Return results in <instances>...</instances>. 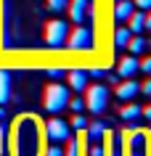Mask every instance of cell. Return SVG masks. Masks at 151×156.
Instances as JSON below:
<instances>
[{
    "mask_svg": "<svg viewBox=\"0 0 151 156\" xmlns=\"http://www.w3.org/2000/svg\"><path fill=\"white\" fill-rule=\"evenodd\" d=\"M69 87L61 82H53L45 87V98H42V106L48 108L50 114H59V111H64V108L69 106Z\"/></svg>",
    "mask_w": 151,
    "mask_h": 156,
    "instance_id": "6da1fadb",
    "label": "cell"
},
{
    "mask_svg": "<svg viewBox=\"0 0 151 156\" xmlns=\"http://www.w3.org/2000/svg\"><path fill=\"white\" fill-rule=\"evenodd\" d=\"M85 90H88V95H85V108H90V114H103L106 106H109V90L103 85H90Z\"/></svg>",
    "mask_w": 151,
    "mask_h": 156,
    "instance_id": "7a4b0ae2",
    "label": "cell"
},
{
    "mask_svg": "<svg viewBox=\"0 0 151 156\" xmlns=\"http://www.w3.org/2000/svg\"><path fill=\"white\" fill-rule=\"evenodd\" d=\"M67 34H69V24L64 19H53L45 24V42L50 48H64L67 45Z\"/></svg>",
    "mask_w": 151,
    "mask_h": 156,
    "instance_id": "3957f363",
    "label": "cell"
},
{
    "mask_svg": "<svg viewBox=\"0 0 151 156\" xmlns=\"http://www.w3.org/2000/svg\"><path fill=\"white\" fill-rule=\"evenodd\" d=\"M67 45L72 50H90L93 45V32L88 29V27H77L74 32L67 34Z\"/></svg>",
    "mask_w": 151,
    "mask_h": 156,
    "instance_id": "277c9868",
    "label": "cell"
},
{
    "mask_svg": "<svg viewBox=\"0 0 151 156\" xmlns=\"http://www.w3.org/2000/svg\"><path fill=\"white\" fill-rule=\"evenodd\" d=\"M45 135H48V140H53V143H64V140L69 138V124L64 122V119H48Z\"/></svg>",
    "mask_w": 151,
    "mask_h": 156,
    "instance_id": "5b68a950",
    "label": "cell"
},
{
    "mask_svg": "<svg viewBox=\"0 0 151 156\" xmlns=\"http://www.w3.org/2000/svg\"><path fill=\"white\" fill-rule=\"evenodd\" d=\"M69 16L74 24H82L85 19L90 16V0H69Z\"/></svg>",
    "mask_w": 151,
    "mask_h": 156,
    "instance_id": "8992f818",
    "label": "cell"
},
{
    "mask_svg": "<svg viewBox=\"0 0 151 156\" xmlns=\"http://www.w3.org/2000/svg\"><path fill=\"white\" fill-rule=\"evenodd\" d=\"M138 93H141V85L135 82V80H130V77H127L125 82H117V98H122V101H133Z\"/></svg>",
    "mask_w": 151,
    "mask_h": 156,
    "instance_id": "52a82bcc",
    "label": "cell"
},
{
    "mask_svg": "<svg viewBox=\"0 0 151 156\" xmlns=\"http://www.w3.org/2000/svg\"><path fill=\"white\" fill-rule=\"evenodd\" d=\"M117 72H119V77H133V74H138V58L135 56H125L122 61H119Z\"/></svg>",
    "mask_w": 151,
    "mask_h": 156,
    "instance_id": "ba28073f",
    "label": "cell"
},
{
    "mask_svg": "<svg viewBox=\"0 0 151 156\" xmlns=\"http://www.w3.org/2000/svg\"><path fill=\"white\" fill-rule=\"evenodd\" d=\"M69 87H72V90H85V87H88V72L72 69V72H69Z\"/></svg>",
    "mask_w": 151,
    "mask_h": 156,
    "instance_id": "9c48e42d",
    "label": "cell"
},
{
    "mask_svg": "<svg viewBox=\"0 0 151 156\" xmlns=\"http://www.w3.org/2000/svg\"><path fill=\"white\" fill-rule=\"evenodd\" d=\"M133 11H135V3H133V0H117V8H114V19H117V21H127Z\"/></svg>",
    "mask_w": 151,
    "mask_h": 156,
    "instance_id": "30bf717a",
    "label": "cell"
},
{
    "mask_svg": "<svg viewBox=\"0 0 151 156\" xmlns=\"http://www.w3.org/2000/svg\"><path fill=\"white\" fill-rule=\"evenodd\" d=\"M8 98H11V74L0 69V106H5Z\"/></svg>",
    "mask_w": 151,
    "mask_h": 156,
    "instance_id": "8fae6325",
    "label": "cell"
},
{
    "mask_svg": "<svg viewBox=\"0 0 151 156\" xmlns=\"http://www.w3.org/2000/svg\"><path fill=\"white\" fill-rule=\"evenodd\" d=\"M119 116H122L125 122H135V119H141V106H138V103H130V101H125V106H122Z\"/></svg>",
    "mask_w": 151,
    "mask_h": 156,
    "instance_id": "7c38bea8",
    "label": "cell"
},
{
    "mask_svg": "<svg viewBox=\"0 0 151 156\" xmlns=\"http://www.w3.org/2000/svg\"><path fill=\"white\" fill-rule=\"evenodd\" d=\"M143 16H146V13H138V8L133 11V13H130V19H127V29H130V32L133 34H141L143 32Z\"/></svg>",
    "mask_w": 151,
    "mask_h": 156,
    "instance_id": "4fadbf2b",
    "label": "cell"
},
{
    "mask_svg": "<svg viewBox=\"0 0 151 156\" xmlns=\"http://www.w3.org/2000/svg\"><path fill=\"white\" fill-rule=\"evenodd\" d=\"M85 130H88V138H90V143H93V140H103V135H106V127H103L101 122H90Z\"/></svg>",
    "mask_w": 151,
    "mask_h": 156,
    "instance_id": "5bb4252c",
    "label": "cell"
},
{
    "mask_svg": "<svg viewBox=\"0 0 151 156\" xmlns=\"http://www.w3.org/2000/svg\"><path fill=\"white\" fill-rule=\"evenodd\" d=\"M130 37H133V32H130L127 27H119L117 32H114V45H117V48H125Z\"/></svg>",
    "mask_w": 151,
    "mask_h": 156,
    "instance_id": "9a60e30c",
    "label": "cell"
},
{
    "mask_svg": "<svg viewBox=\"0 0 151 156\" xmlns=\"http://www.w3.org/2000/svg\"><path fill=\"white\" fill-rule=\"evenodd\" d=\"M127 48H130V53L133 56H138L143 48H146V42H143V37H138V34H133L130 40H127Z\"/></svg>",
    "mask_w": 151,
    "mask_h": 156,
    "instance_id": "2e32d148",
    "label": "cell"
},
{
    "mask_svg": "<svg viewBox=\"0 0 151 156\" xmlns=\"http://www.w3.org/2000/svg\"><path fill=\"white\" fill-rule=\"evenodd\" d=\"M69 148L67 151H64V156H80V138H72V135H69Z\"/></svg>",
    "mask_w": 151,
    "mask_h": 156,
    "instance_id": "e0dca14e",
    "label": "cell"
},
{
    "mask_svg": "<svg viewBox=\"0 0 151 156\" xmlns=\"http://www.w3.org/2000/svg\"><path fill=\"white\" fill-rule=\"evenodd\" d=\"M88 156H106L103 140H93V146H90V151H88Z\"/></svg>",
    "mask_w": 151,
    "mask_h": 156,
    "instance_id": "ac0fdd59",
    "label": "cell"
},
{
    "mask_svg": "<svg viewBox=\"0 0 151 156\" xmlns=\"http://www.w3.org/2000/svg\"><path fill=\"white\" fill-rule=\"evenodd\" d=\"M72 127H74V130H80V132H82L85 127H88V119H85V116L80 114V111H77V114H74V119H72Z\"/></svg>",
    "mask_w": 151,
    "mask_h": 156,
    "instance_id": "d6986e66",
    "label": "cell"
},
{
    "mask_svg": "<svg viewBox=\"0 0 151 156\" xmlns=\"http://www.w3.org/2000/svg\"><path fill=\"white\" fill-rule=\"evenodd\" d=\"M42 156H64V151L59 148V143H53V146H45V148H42Z\"/></svg>",
    "mask_w": 151,
    "mask_h": 156,
    "instance_id": "ffe728a7",
    "label": "cell"
},
{
    "mask_svg": "<svg viewBox=\"0 0 151 156\" xmlns=\"http://www.w3.org/2000/svg\"><path fill=\"white\" fill-rule=\"evenodd\" d=\"M67 5H69V0H48V8L56 11V13H59V11H64Z\"/></svg>",
    "mask_w": 151,
    "mask_h": 156,
    "instance_id": "44dd1931",
    "label": "cell"
},
{
    "mask_svg": "<svg viewBox=\"0 0 151 156\" xmlns=\"http://www.w3.org/2000/svg\"><path fill=\"white\" fill-rule=\"evenodd\" d=\"M138 72L151 74V56H149V58H143V61H138Z\"/></svg>",
    "mask_w": 151,
    "mask_h": 156,
    "instance_id": "7402d4cb",
    "label": "cell"
},
{
    "mask_svg": "<svg viewBox=\"0 0 151 156\" xmlns=\"http://www.w3.org/2000/svg\"><path fill=\"white\" fill-rule=\"evenodd\" d=\"M69 106L74 108V114H77V111H82V108H85V101L82 98H69Z\"/></svg>",
    "mask_w": 151,
    "mask_h": 156,
    "instance_id": "603a6c76",
    "label": "cell"
},
{
    "mask_svg": "<svg viewBox=\"0 0 151 156\" xmlns=\"http://www.w3.org/2000/svg\"><path fill=\"white\" fill-rule=\"evenodd\" d=\"M135 8H141V11H151V0H135Z\"/></svg>",
    "mask_w": 151,
    "mask_h": 156,
    "instance_id": "cb8c5ba5",
    "label": "cell"
},
{
    "mask_svg": "<svg viewBox=\"0 0 151 156\" xmlns=\"http://www.w3.org/2000/svg\"><path fill=\"white\" fill-rule=\"evenodd\" d=\"M48 77H50V80H61L64 72H61V69H48Z\"/></svg>",
    "mask_w": 151,
    "mask_h": 156,
    "instance_id": "d4e9b609",
    "label": "cell"
},
{
    "mask_svg": "<svg viewBox=\"0 0 151 156\" xmlns=\"http://www.w3.org/2000/svg\"><path fill=\"white\" fill-rule=\"evenodd\" d=\"M141 93H146V95L151 98V77H149V80H146V82L141 85Z\"/></svg>",
    "mask_w": 151,
    "mask_h": 156,
    "instance_id": "484cf974",
    "label": "cell"
},
{
    "mask_svg": "<svg viewBox=\"0 0 151 156\" xmlns=\"http://www.w3.org/2000/svg\"><path fill=\"white\" fill-rule=\"evenodd\" d=\"M141 116H146V119H149V122H151V103H149V106H146V108H141Z\"/></svg>",
    "mask_w": 151,
    "mask_h": 156,
    "instance_id": "4316f807",
    "label": "cell"
},
{
    "mask_svg": "<svg viewBox=\"0 0 151 156\" xmlns=\"http://www.w3.org/2000/svg\"><path fill=\"white\" fill-rule=\"evenodd\" d=\"M143 29H151V13H146V16H143Z\"/></svg>",
    "mask_w": 151,
    "mask_h": 156,
    "instance_id": "83f0119b",
    "label": "cell"
},
{
    "mask_svg": "<svg viewBox=\"0 0 151 156\" xmlns=\"http://www.w3.org/2000/svg\"><path fill=\"white\" fill-rule=\"evenodd\" d=\"M3 116H5V111H3V108H0V119H3Z\"/></svg>",
    "mask_w": 151,
    "mask_h": 156,
    "instance_id": "f1b7e54d",
    "label": "cell"
}]
</instances>
